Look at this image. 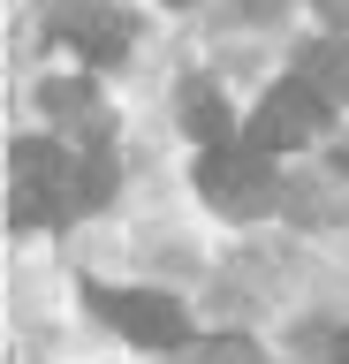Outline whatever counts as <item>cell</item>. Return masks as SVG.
<instances>
[{"instance_id": "obj_11", "label": "cell", "mask_w": 349, "mask_h": 364, "mask_svg": "<svg viewBox=\"0 0 349 364\" xmlns=\"http://www.w3.org/2000/svg\"><path fill=\"white\" fill-rule=\"evenodd\" d=\"M167 8H190V0H167Z\"/></svg>"}, {"instance_id": "obj_3", "label": "cell", "mask_w": 349, "mask_h": 364, "mask_svg": "<svg viewBox=\"0 0 349 364\" xmlns=\"http://www.w3.org/2000/svg\"><path fill=\"white\" fill-rule=\"evenodd\" d=\"M92 296V311L107 318V326H122L129 341H144V349H183L190 341V318H183V304H167V296H152V289H84Z\"/></svg>"}, {"instance_id": "obj_4", "label": "cell", "mask_w": 349, "mask_h": 364, "mask_svg": "<svg viewBox=\"0 0 349 364\" xmlns=\"http://www.w3.org/2000/svg\"><path fill=\"white\" fill-rule=\"evenodd\" d=\"M326 99L304 76H289V84H274L266 99H258V114H251V144L258 152H296V144H311L319 136V122H326Z\"/></svg>"}, {"instance_id": "obj_2", "label": "cell", "mask_w": 349, "mask_h": 364, "mask_svg": "<svg viewBox=\"0 0 349 364\" xmlns=\"http://www.w3.org/2000/svg\"><path fill=\"white\" fill-rule=\"evenodd\" d=\"M198 190H205L213 213H228V220H258V213H274L281 205V182L266 167L258 144H213L198 159Z\"/></svg>"}, {"instance_id": "obj_6", "label": "cell", "mask_w": 349, "mask_h": 364, "mask_svg": "<svg viewBox=\"0 0 349 364\" xmlns=\"http://www.w3.org/2000/svg\"><path fill=\"white\" fill-rule=\"evenodd\" d=\"M304 84L319 91L326 107H349V46L342 38H319V46H304V68H296Z\"/></svg>"}, {"instance_id": "obj_9", "label": "cell", "mask_w": 349, "mask_h": 364, "mask_svg": "<svg viewBox=\"0 0 349 364\" xmlns=\"http://www.w3.org/2000/svg\"><path fill=\"white\" fill-rule=\"evenodd\" d=\"M319 8H326V23H342V31H349V0H319Z\"/></svg>"}, {"instance_id": "obj_8", "label": "cell", "mask_w": 349, "mask_h": 364, "mask_svg": "<svg viewBox=\"0 0 349 364\" xmlns=\"http://www.w3.org/2000/svg\"><path fill=\"white\" fill-rule=\"evenodd\" d=\"M38 107L46 114H92V76H53V84H38Z\"/></svg>"}, {"instance_id": "obj_5", "label": "cell", "mask_w": 349, "mask_h": 364, "mask_svg": "<svg viewBox=\"0 0 349 364\" xmlns=\"http://www.w3.org/2000/svg\"><path fill=\"white\" fill-rule=\"evenodd\" d=\"M46 38H53V46H76L84 61L107 68V61H122V53H129V23L107 16L99 0H61V8L46 16Z\"/></svg>"}, {"instance_id": "obj_7", "label": "cell", "mask_w": 349, "mask_h": 364, "mask_svg": "<svg viewBox=\"0 0 349 364\" xmlns=\"http://www.w3.org/2000/svg\"><path fill=\"white\" fill-rule=\"evenodd\" d=\"M183 114H190V129L205 136V152H213V144H228V107H220V91H213V84H190L183 91Z\"/></svg>"}, {"instance_id": "obj_1", "label": "cell", "mask_w": 349, "mask_h": 364, "mask_svg": "<svg viewBox=\"0 0 349 364\" xmlns=\"http://www.w3.org/2000/svg\"><path fill=\"white\" fill-rule=\"evenodd\" d=\"M8 175H16V198H8L16 228H46V220L84 213V159H69L46 136H16L8 144Z\"/></svg>"}, {"instance_id": "obj_10", "label": "cell", "mask_w": 349, "mask_h": 364, "mask_svg": "<svg viewBox=\"0 0 349 364\" xmlns=\"http://www.w3.org/2000/svg\"><path fill=\"white\" fill-rule=\"evenodd\" d=\"M326 357H334V364H349V334H334V349H326Z\"/></svg>"}]
</instances>
